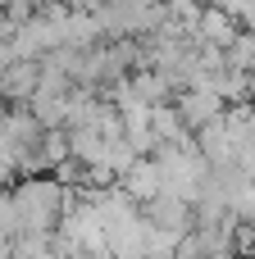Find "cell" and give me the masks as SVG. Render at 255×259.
Here are the masks:
<instances>
[{
  "instance_id": "6da1fadb",
  "label": "cell",
  "mask_w": 255,
  "mask_h": 259,
  "mask_svg": "<svg viewBox=\"0 0 255 259\" xmlns=\"http://www.w3.org/2000/svg\"><path fill=\"white\" fill-rule=\"evenodd\" d=\"M173 109H178V118H183L187 132H192V127H210V123H219V118L228 114V105H224L210 87H192V91H183Z\"/></svg>"
},
{
  "instance_id": "7a4b0ae2",
  "label": "cell",
  "mask_w": 255,
  "mask_h": 259,
  "mask_svg": "<svg viewBox=\"0 0 255 259\" xmlns=\"http://www.w3.org/2000/svg\"><path fill=\"white\" fill-rule=\"evenodd\" d=\"M246 87H251V100H255V64L246 68Z\"/></svg>"
},
{
  "instance_id": "3957f363",
  "label": "cell",
  "mask_w": 255,
  "mask_h": 259,
  "mask_svg": "<svg viewBox=\"0 0 255 259\" xmlns=\"http://www.w3.org/2000/svg\"><path fill=\"white\" fill-rule=\"evenodd\" d=\"M82 5H105V0H82Z\"/></svg>"
}]
</instances>
